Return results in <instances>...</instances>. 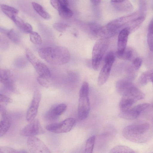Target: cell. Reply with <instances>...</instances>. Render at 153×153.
<instances>
[{
  "label": "cell",
  "mask_w": 153,
  "mask_h": 153,
  "mask_svg": "<svg viewBox=\"0 0 153 153\" xmlns=\"http://www.w3.org/2000/svg\"><path fill=\"white\" fill-rule=\"evenodd\" d=\"M116 86L117 92L122 96L119 105L121 111L128 109L137 101L145 97L144 93L128 80H119Z\"/></svg>",
  "instance_id": "6da1fadb"
},
{
  "label": "cell",
  "mask_w": 153,
  "mask_h": 153,
  "mask_svg": "<svg viewBox=\"0 0 153 153\" xmlns=\"http://www.w3.org/2000/svg\"><path fill=\"white\" fill-rule=\"evenodd\" d=\"M122 134L124 137L128 140L135 143H145L152 136V127L147 122H138L125 127Z\"/></svg>",
  "instance_id": "7a4b0ae2"
},
{
  "label": "cell",
  "mask_w": 153,
  "mask_h": 153,
  "mask_svg": "<svg viewBox=\"0 0 153 153\" xmlns=\"http://www.w3.org/2000/svg\"><path fill=\"white\" fill-rule=\"evenodd\" d=\"M38 54L41 58L54 65L65 64L69 62L71 58L68 50L65 47L60 46L40 48Z\"/></svg>",
  "instance_id": "3957f363"
},
{
  "label": "cell",
  "mask_w": 153,
  "mask_h": 153,
  "mask_svg": "<svg viewBox=\"0 0 153 153\" xmlns=\"http://www.w3.org/2000/svg\"><path fill=\"white\" fill-rule=\"evenodd\" d=\"M89 86L88 82L82 83L79 93L78 107V115L80 120L85 119L88 117L90 110L89 97Z\"/></svg>",
  "instance_id": "277c9868"
},
{
  "label": "cell",
  "mask_w": 153,
  "mask_h": 153,
  "mask_svg": "<svg viewBox=\"0 0 153 153\" xmlns=\"http://www.w3.org/2000/svg\"><path fill=\"white\" fill-rule=\"evenodd\" d=\"M108 39L100 38L96 42L92 51V65L93 69L98 70L101 61L109 47Z\"/></svg>",
  "instance_id": "5b68a950"
},
{
  "label": "cell",
  "mask_w": 153,
  "mask_h": 153,
  "mask_svg": "<svg viewBox=\"0 0 153 153\" xmlns=\"http://www.w3.org/2000/svg\"><path fill=\"white\" fill-rule=\"evenodd\" d=\"M26 55L27 59L33 66L39 76L47 79L51 77V73L48 68L37 58L30 50H26Z\"/></svg>",
  "instance_id": "8992f818"
},
{
  "label": "cell",
  "mask_w": 153,
  "mask_h": 153,
  "mask_svg": "<svg viewBox=\"0 0 153 153\" xmlns=\"http://www.w3.org/2000/svg\"><path fill=\"white\" fill-rule=\"evenodd\" d=\"M114 59V54L112 51L108 52L105 56L104 65L98 77V84L99 86H101L104 85L108 79Z\"/></svg>",
  "instance_id": "52a82bcc"
},
{
  "label": "cell",
  "mask_w": 153,
  "mask_h": 153,
  "mask_svg": "<svg viewBox=\"0 0 153 153\" xmlns=\"http://www.w3.org/2000/svg\"><path fill=\"white\" fill-rule=\"evenodd\" d=\"M76 122L75 119L69 118L59 122L53 123L45 126L48 131L55 133H66L69 131L72 128Z\"/></svg>",
  "instance_id": "ba28073f"
},
{
  "label": "cell",
  "mask_w": 153,
  "mask_h": 153,
  "mask_svg": "<svg viewBox=\"0 0 153 153\" xmlns=\"http://www.w3.org/2000/svg\"><path fill=\"white\" fill-rule=\"evenodd\" d=\"M150 107V104L148 103L140 104L126 110L121 111L119 116L120 117L126 120H134L149 109Z\"/></svg>",
  "instance_id": "9c48e42d"
},
{
  "label": "cell",
  "mask_w": 153,
  "mask_h": 153,
  "mask_svg": "<svg viewBox=\"0 0 153 153\" xmlns=\"http://www.w3.org/2000/svg\"><path fill=\"white\" fill-rule=\"evenodd\" d=\"M27 145L29 151L32 153H50V149L40 139L34 136L28 137Z\"/></svg>",
  "instance_id": "30bf717a"
},
{
  "label": "cell",
  "mask_w": 153,
  "mask_h": 153,
  "mask_svg": "<svg viewBox=\"0 0 153 153\" xmlns=\"http://www.w3.org/2000/svg\"><path fill=\"white\" fill-rule=\"evenodd\" d=\"M44 133L39 121L34 119L24 127L21 131V134L26 137L34 136Z\"/></svg>",
  "instance_id": "8fae6325"
},
{
  "label": "cell",
  "mask_w": 153,
  "mask_h": 153,
  "mask_svg": "<svg viewBox=\"0 0 153 153\" xmlns=\"http://www.w3.org/2000/svg\"><path fill=\"white\" fill-rule=\"evenodd\" d=\"M41 98V94L40 91L38 90L35 91L26 113V119L28 122H30L35 119L37 113Z\"/></svg>",
  "instance_id": "7c38bea8"
},
{
  "label": "cell",
  "mask_w": 153,
  "mask_h": 153,
  "mask_svg": "<svg viewBox=\"0 0 153 153\" xmlns=\"http://www.w3.org/2000/svg\"><path fill=\"white\" fill-rule=\"evenodd\" d=\"M67 107L66 105L64 103L54 105L46 113L45 117L50 121H55L65 111Z\"/></svg>",
  "instance_id": "4fadbf2b"
},
{
  "label": "cell",
  "mask_w": 153,
  "mask_h": 153,
  "mask_svg": "<svg viewBox=\"0 0 153 153\" xmlns=\"http://www.w3.org/2000/svg\"><path fill=\"white\" fill-rule=\"evenodd\" d=\"M0 82L7 89L12 91H14V82L11 78V73L9 70L0 69Z\"/></svg>",
  "instance_id": "5bb4252c"
},
{
  "label": "cell",
  "mask_w": 153,
  "mask_h": 153,
  "mask_svg": "<svg viewBox=\"0 0 153 153\" xmlns=\"http://www.w3.org/2000/svg\"><path fill=\"white\" fill-rule=\"evenodd\" d=\"M128 29L125 27L119 32L117 41V50L116 52H123L126 47L128 36L130 33Z\"/></svg>",
  "instance_id": "9a60e30c"
},
{
  "label": "cell",
  "mask_w": 153,
  "mask_h": 153,
  "mask_svg": "<svg viewBox=\"0 0 153 153\" xmlns=\"http://www.w3.org/2000/svg\"><path fill=\"white\" fill-rule=\"evenodd\" d=\"M112 6L117 10L124 12L132 11L133 7L128 0H111Z\"/></svg>",
  "instance_id": "2e32d148"
},
{
  "label": "cell",
  "mask_w": 153,
  "mask_h": 153,
  "mask_svg": "<svg viewBox=\"0 0 153 153\" xmlns=\"http://www.w3.org/2000/svg\"><path fill=\"white\" fill-rule=\"evenodd\" d=\"M11 119L9 115L4 111L0 120V137L5 134L10 127Z\"/></svg>",
  "instance_id": "e0dca14e"
},
{
  "label": "cell",
  "mask_w": 153,
  "mask_h": 153,
  "mask_svg": "<svg viewBox=\"0 0 153 153\" xmlns=\"http://www.w3.org/2000/svg\"><path fill=\"white\" fill-rule=\"evenodd\" d=\"M102 27L100 24L92 22L88 24V28L90 36L93 39L100 38Z\"/></svg>",
  "instance_id": "ac0fdd59"
},
{
  "label": "cell",
  "mask_w": 153,
  "mask_h": 153,
  "mask_svg": "<svg viewBox=\"0 0 153 153\" xmlns=\"http://www.w3.org/2000/svg\"><path fill=\"white\" fill-rule=\"evenodd\" d=\"M116 55L119 59L129 61H132L135 58L134 57V51L131 47H126L121 53L116 52Z\"/></svg>",
  "instance_id": "d6986e66"
},
{
  "label": "cell",
  "mask_w": 153,
  "mask_h": 153,
  "mask_svg": "<svg viewBox=\"0 0 153 153\" xmlns=\"http://www.w3.org/2000/svg\"><path fill=\"white\" fill-rule=\"evenodd\" d=\"M153 71L149 70L144 72L139 78L138 84L141 86H144L149 82H152Z\"/></svg>",
  "instance_id": "ffe728a7"
},
{
  "label": "cell",
  "mask_w": 153,
  "mask_h": 153,
  "mask_svg": "<svg viewBox=\"0 0 153 153\" xmlns=\"http://www.w3.org/2000/svg\"><path fill=\"white\" fill-rule=\"evenodd\" d=\"M145 19L144 16H140L135 18L129 22L127 27L130 33L133 32L138 29L141 25Z\"/></svg>",
  "instance_id": "44dd1931"
},
{
  "label": "cell",
  "mask_w": 153,
  "mask_h": 153,
  "mask_svg": "<svg viewBox=\"0 0 153 153\" xmlns=\"http://www.w3.org/2000/svg\"><path fill=\"white\" fill-rule=\"evenodd\" d=\"M0 8L3 13L12 20L17 15L19 10L14 7L5 4H1Z\"/></svg>",
  "instance_id": "7402d4cb"
},
{
  "label": "cell",
  "mask_w": 153,
  "mask_h": 153,
  "mask_svg": "<svg viewBox=\"0 0 153 153\" xmlns=\"http://www.w3.org/2000/svg\"><path fill=\"white\" fill-rule=\"evenodd\" d=\"M32 4L34 10L42 18L46 19H49L51 18L50 15L40 4L34 2H32Z\"/></svg>",
  "instance_id": "603a6c76"
},
{
  "label": "cell",
  "mask_w": 153,
  "mask_h": 153,
  "mask_svg": "<svg viewBox=\"0 0 153 153\" xmlns=\"http://www.w3.org/2000/svg\"><path fill=\"white\" fill-rule=\"evenodd\" d=\"M58 11L59 15L64 19L70 18L73 15V11L64 4H62Z\"/></svg>",
  "instance_id": "cb8c5ba5"
},
{
  "label": "cell",
  "mask_w": 153,
  "mask_h": 153,
  "mask_svg": "<svg viewBox=\"0 0 153 153\" xmlns=\"http://www.w3.org/2000/svg\"><path fill=\"white\" fill-rule=\"evenodd\" d=\"M110 153H134L131 148L125 146L118 145L113 148L110 151Z\"/></svg>",
  "instance_id": "d4e9b609"
},
{
  "label": "cell",
  "mask_w": 153,
  "mask_h": 153,
  "mask_svg": "<svg viewBox=\"0 0 153 153\" xmlns=\"http://www.w3.org/2000/svg\"><path fill=\"white\" fill-rule=\"evenodd\" d=\"M153 20L150 21L148 27V32L147 36V41L150 50L153 51Z\"/></svg>",
  "instance_id": "484cf974"
},
{
  "label": "cell",
  "mask_w": 153,
  "mask_h": 153,
  "mask_svg": "<svg viewBox=\"0 0 153 153\" xmlns=\"http://www.w3.org/2000/svg\"><path fill=\"white\" fill-rule=\"evenodd\" d=\"M132 61V64L131 66L129 68V71L131 74H133L140 68L141 65L142 61L140 57H136Z\"/></svg>",
  "instance_id": "4316f807"
},
{
  "label": "cell",
  "mask_w": 153,
  "mask_h": 153,
  "mask_svg": "<svg viewBox=\"0 0 153 153\" xmlns=\"http://www.w3.org/2000/svg\"><path fill=\"white\" fill-rule=\"evenodd\" d=\"M95 137L93 135L87 140L85 145V153L92 152L95 142Z\"/></svg>",
  "instance_id": "83f0119b"
},
{
  "label": "cell",
  "mask_w": 153,
  "mask_h": 153,
  "mask_svg": "<svg viewBox=\"0 0 153 153\" xmlns=\"http://www.w3.org/2000/svg\"><path fill=\"white\" fill-rule=\"evenodd\" d=\"M30 34V41L36 45L41 44L42 42L41 36L37 32L32 31Z\"/></svg>",
  "instance_id": "f1b7e54d"
},
{
  "label": "cell",
  "mask_w": 153,
  "mask_h": 153,
  "mask_svg": "<svg viewBox=\"0 0 153 153\" xmlns=\"http://www.w3.org/2000/svg\"><path fill=\"white\" fill-rule=\"evenodd\" d=\"M8 38L15 43H17L19 41V37L18 33L13 29L9 30L7 33Z\"/></svg>",
  "instance_id": "f546056e"
},
{
  "label": "cell",
  "mask_w": 153,
  "mask_h": 153,
  "mask_svg": "<svg viewBox=\"0 0 153 153\" xmlns=\"http://www.w3.org/2000/svg\"><path fill=\"white\" fill-rule=\"evenodd\" d=\"M69 27L68 24L61 23H56L53 24V27L56 30L63 32Z\"/></svg>",
  "instance_id": "4dcf8cb0"
},
{
  "label": "cell",
  "mask_w": 153,
  "mask_h": 153,
  "mask_svg": "<svg viewBox=\"0 0 153 153\" xmlns=\"http://www.w3.org/2000/svg\"><path fill=\"white\" fill-rule=\"evenodd\" d=\"M17 27L22 30L25 22L17 15L15 16L12 20Z\"/></svg>",
  "instance_id": "1f68e13d"
},
{
  "label": "cell",
  "mask_w": 153,
  "mask_h": 153,
  "mask_svg": "<svg viewBox=\"0 0 153 153\" xmlns=\"http://www.w3.org/2000/svg\"><path fill=\"white\" fill-rule=\"evenodd\" d=\"M19 152L15 149L10 147L6 146H0V153H14Z\"/></svg>",
  "instance_id": "d6a6232c"
},
{
  "label": "cell",
  "mask_w": 153,
  "mask_h": 153,
  "mask_svg": "<svg viewBox=\"0 0 153 153\" xmlns=\"http://www.w3.org/2000/svg\"><path fill=\"white\" fill-rule=\"evenodd\" d=\"M37 80L41 85L44 87L48 88L49 86L50 83L47 79L39 76L37 78Z\"/></svg>",
  "instance_id": "836d02e7"
},
{
  "label": "cell",
  "mask_w": 153,
  "mask_h": 153,
  "mask_svg": "<svg viewBox=\"0 0 153 153\" xmlns=\"http://www.w3.org/2000/svg\"><path fill=\"white\" fill-rule=\"evenodd\" d=\"M50 3L52 6L57 10L63 4L60 0H50Z\"/></svg>",
  "instance_id": "e575fe53"
},
{
  "label": "cell",
  "mask_w": 153,
  "mask_h": 153,
  "mask_svg": "<svg viewBox=\"0 0 153 153\" xmlns=\"http://www.w3.org/2000/svg\"><path fill=\"white\" fill-rule=\"evenodd\" d=\"M13 100L10 98L0 94V102L11 103Z\"/></svg>",
  "instance_id": "d590c367"
},
{
  "label": "cell",
  "mask_w": 153,
  "mask_h": 153,
  "mask_svg": "<svg viewBox=\"0 0 153 153\" xmlns=\"http://www.w3.org/2000/svg\"><path fill=\"white\" fill-rule=\"evenodd\" d=\"M5 111L4 107L0 105V118L1 117L2 114Z\"/></svg>",
  "instance_id": "8d00e7d4"
},
{
  "label": "cell",
  "mask_w": 153,
  "mask_h": 153,
  "mask_svg": "<svg viewBox=\"0 0 153 153\" xmlns=\"http://www.w3.org/2000/svg\"><path fill=\"white\" fill-rule=\"evenodd\" d=\"M101 0H90L91 3L95 5H98L100 3Z\"/></svg>",
  "instance_id": "74e56055"
},
{
  "label": "cell",
  "mask_w": 153,
  "mask_h": 153,
  "mask_svg": "<svg viewBox=\"0 0 153 153\" xmlns=\"http://www.w3.org/2000/svg\"><path fill=\"white\" fill-rule=\"evenodd\" d=\"M9 30L4 28L0 27V32L5 33H7Z\"/></svg>",
  "instance_id": "f35d334b"
},
{
  "label": "cell",
  "mask_w": 153,
  "mask_h": 153,
  "mask_svg": "<svg viewBox=\"0 0 153 153\" xmlns=\"http://www.w3.org/2000/svg\"><path fill=\"white\" fill-rule=\"evenodd\" d=\"M63 4L68 6V0H60Z\"/></svg>",
  "instance_id": "ab89813d"
}]
</instances>
